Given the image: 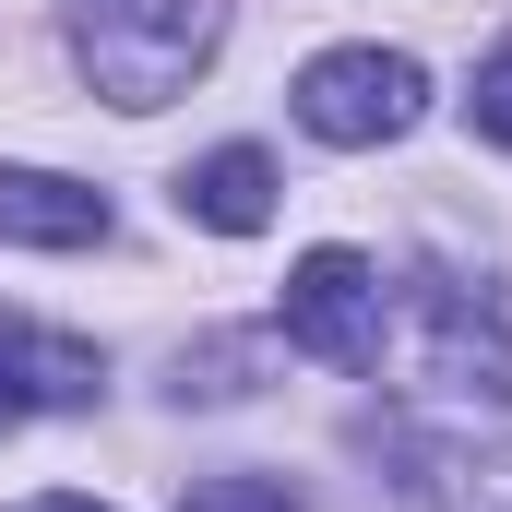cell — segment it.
<instances>
[{"mask_svg": "<svg viewBox=\"0 0 512 512\" xmlns=\"http://www.w3.org/2000/svg\"><path fill=\"white\" fill-rule=\"evenodd\" d=\"M215 36H227V0H96L72 24V60L108 108H167V96H191Z\"/></svg>", "mask_w": 512, "mask_h": 512, "instance_id": "obj_1", "label": "cell"}, {"mask_svg": "<svg viewBox=\"0 0 512 512\" xmlns=\"http://www.w3.org/2000/svg\"><path fill=\"white\" fill-rule=\"evenodd\" d=\"M429 120V72L405 48H322L298 72V131L334 143V155H370V143H405Z\"/></svg>", "mask_w": 512, "mask_h": 512, "instance_id": "obj_2", "label": "cell"}, {"mask_svg": "<svg viewBox=\"0 0 512 512\" xmlns=\"http://www.w3.org/2000/svg\"><path fill=\"white\" fill-rule=\"evenodd\" d=\"M286 346L322 370H382V274L358 251H298L286 274Z\"/></svg>", "mask_w": 512, "mask_h": 512, "instance_id": "obj_3", "label": "cell"}, {"mask_svg": "<svg viewBox=\"0 0 512 512\" xmlns=\"http://www.w3.org/2000/svg\"><path fill=\"white\" fill-rule=\"evenodd\" d=\"M96 393H108V358H96V346H72V334L0 310V441H12L24 417H72V405H96Z\"/></svg>", "mask_w": 512, "mask_h": 512, "instance_id": "obj_4", "label": "cell"}, {"mask_svg": "<svg viewBox=\"0 0 512 512\" xmlns=\"http://www.w3.org/2000/svg\"><path fill=\"white\" fill-rule=\"evenodd\" d=\"M417 358H429V382L465 393V405H512V322L477 310L465 286H417Z\"/></svg>", "mask_w": 512, "mask_h": 512, "instance_id": "obj_5", "label": "cell"}, {"mask_svg": "<svg viewBox=\"0 0 512 512\" xmlns=\"http://www.w3.org/2000/svg\"><path fill=\"white\" fill-rule=\"evenodd\" d=\"M0 239L12 251H96L108 239V191H84L60 167H0Z\"/></svg>", "mask_w": 512, "mask_h": 512, "instance_id": "obj_6", "label": "cell"}, {"mask_svg": "<svg viewBox=\"0 0 512 512\" xmlns=\"http://www.w3.org/2000/svg\"><path fill=\"white\" fill-rule=\"evenodd\" d=\"M179 215L215 239H262L274 227V155L262 143H215L203 167H179Z\"/></svg>", "mask_w": 512, "mask_h": 512, "instance_id": "obj_7", "label": "cell"}, {"mask_svg": "<svg viewBox=\"0 0 512 512\" xmlns=\"http://www.w3.org/2000/svg\"><path fill=\"white\" fill-rule=\"evenodd\" d=\"M405 501L417 512H512V453H465V441H405Z\"/></svg>", "mask_w": 512, "mask_h": 512, "instance_id": "obj_8", "label": "cell"}, {"mask_svg": "<svg viewBox=\"0 0 512 512\" xmlns=\"http://www.w3.org/2000/svg\"><path fill=\"white\" fill-rule=\"evenodd\" d=\"M251 370H262V334H215V346H179V405H239L251 393Z\"/></svg>", "mask_w": 512, "mask_h": 512, "instance_id": "obj_9", "label": "cell"}, {"mask_svg": "<svg viewBox=\"0 0 512 512\" xmlns=\"http://www.w3.org/2000/svg\"><path fill=\"white\" fill-rule=\"evenodd\" d=\"M179 512H298V489L286 477H191Z\"/></svg>", "mask_w": 512, "mask_h": 512, "instance_id": "obj_10", "label": "cell"}, {"mask_svg": "<svg viewBox=\"0 0 512 512\" xmlns=\"http://www.w3.org/2000/svg\"><path fill=\"white\" fill-rule=\"evenodd\" d=\"M465 120H477V143H512V36L477 60V96H465Z\"/></svg>", "mask_w": 512, "mask_h": 512, "instance_id": "obj_11", "label": "cell"}, {"mask_svg": "<svg viewBox=\"0 0 512 512\" xmlns=\"http://www.w3.org/2000/svg\"><path fill=\"white\" fill-rule=\"evenodd\" d=\"M24 512H96V501H24Z\"/></svg>", "mask_w": 512, "mask_h": 512, "instance_id": "obj_12", "label": "cell"}]
</instances>
